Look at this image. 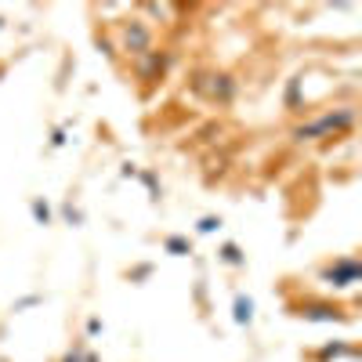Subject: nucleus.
Masks as SVG:
<instances>
[{
    "label": "nucleus",
    "instance_id": "nucleus-2",
    "mask_svg": "<svg viewBox=\"0 0 362 362\" xmlns=\"http://www.w3.org/2000/svg\"><path fill=\"white\" fill-rule=\"evenodd\" d=\"M326 279H334L337 286H351V283L358 279V264H355V261H341L334 272H326Z\"/></svg>",
    "mask_w": 362,
    "mask_h": 362
},
{
    "label": "nucleus",
    "instance_id": "nucleus-1",
    "mask_svg": "<svg viewBox=\"0 0 362 362\" xmlns=\"http://www.w3.org/2000/svg\"><path fill=\"white\" fill-rule=\"evenodd\" d=\"M348 124H351V112L344 109V112H337V116H322L319 124H312V127H300L297 138H319V134H329V131H344Z\"/></svg>",
    "mask_w": 362,
    "mask_h": 362
},
{
    "label": "nucleus",
    "instance_id": "nucleus-4",
    "mask_svg": "<svg viewBox=\"0 0 362 362\" xmlns=\"http://www.w3.org/2000/svg\"><path fill=\"white\" fill-rule=\"evenodd\" d=\"M305 315L308 319H337V315H329V308H308Z\"/></svg>",
    "mask_w": 362,
    "mask_h": 362
},
{
    "label": "nucleus",
    "instance_id": "nucleus-3",
    "mask_svg": "<svg viewBox=\"0 0 362 362\" xmlns=\"http://www.w3.org/2000/svg\"><path fill=\"white\" fill-rule=\"evenodd\" d=\"M235 319H239V322H247V319H250V300H243V297L235 300Z\"/></svg>",
    "mask_w": 362,
    "mask_h": 362
}]
</instances>
